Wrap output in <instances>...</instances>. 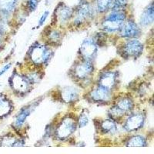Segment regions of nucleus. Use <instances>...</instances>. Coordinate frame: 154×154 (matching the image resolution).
Masks as SVG:
<instances>
[{"label": "nucleus", "mask_w": 154, "mask_h": 154, "mask_svg": "<svg viewBox=\"0 0 154 154\" xmlns=\"http://www.w3.org/2000/svg\"><path fill=\"white\" fill-rule=\"evenodd\" d=\"M126 15L123 12L117 10L112 12L103 23V29L109 32L119 31L123 26Z\"/></svg>", "instance_id": "f257e3e1"}, {"label": "nucleus", "mask_w": 154, "mask_h": 154, "mask_svg": "<svg viewBox=\"0 0 154 154\" xmlns=\"http://www.w3.org/2000/svg\"><path fill=\"white\" fill-rule=\"evenodd\" d=\"M51 51L42 45H37L31 50L30 57L31 60L37 64L46 63L51 57Z\"/></svg>", "instance_id": "f03ea898"}, {"label": "nucleus", "mask_w": 154, "mask_h": 154, "mask_svg": "<svg viewBox=\"0 0 154 154\" xmlns=\"http://www.w3.org/2000/svg\"><path fill=\"white\" fill-rule=\"evenodd\" d=\"M75 128H76V123L72 118H65L56 130L57 137L60 139L67 138L75 131Z\"/></svg>", "instance_id": "7ed1b4c3"}, {"label": "nucleus", "mask_w": 154, "mask_h": 154, "mask_svg": "<svg viewBox=\"0 0 154 154\" xmlns=\"http://www.w3.org/2000/svg\"><path fill=\"white\" fill-rule=\"evenodd\" d=\"M80 52L85 60L89 61L93 59L97 52V47L94 41L90 38H87L84 40L80 47Z\"/></svg>", "instance_id": "20e7f679"}, {"label": "nucleus", "mask_w": 154, "mask_h": 154, "mask_svg": "<svg viewBox=\"0 0 154 154\" xmlns=\"http://www.w3.org/2000/svg\"><path fill=\"white\" fill-rule=\"evenodd\" d=\"M144 123V116L140 113L132 115L128 118L125 124V129L127 131H134L139 130L143 126Z\"/></svg>", "instance_id": "39448f33"}, {"label": "nucleus", "mask_w": 154, "mask_h": 154, "mask_svg": "<svg viewBox=\"0 0 154 154\" xmlns=\"http://www.w3.org/2000/svg\"><path fill=\"white\" fill-rule=\"evenodd\" d=\"M121 36L124 38H135L140 34V29L136 23L132 21H128L125 25H123L120 29Z\"/></svg>", "instance_id": "423d86ee"}, {"label": "nucleus", "mask_w": 154, "mask_h": 154, "mask_svg": "<svg viewBox=\"0 0 154 154\" xmlns=\"http://www.w3.org/2000/svg\"><path fill=\"white\" fill-rule=\"evenodd\" d=\"M10 82L11 86L16 91L19 92V93L26 92L29 87V81L27 80V79L17 74L11 77Z\"/></svg>", "instance_id": "0eeeda50"}, {"label": "nucleus", "mask_w": 154, "mask_h": 154, "mask_svg": "<svg viewBox=\"0 0 154 154\" xmlns=\"http://www.w3.org/2000/svg\"><path fill=\"white\" fill-rule=\"evenodd\" d=\"M92 14V11L90 9L89 4L87 2H82L79 5L77 11L76 17L75 19V24L79 25L84 21L86 18L90 17V15Z\"/></svg>", "instance_id": "6e6552de"}, {"label": "nucleus", "mask_w": 154, "mask_h": 154, "mask_svg": "<svg viewBox=\"0 0 154 154\" xmlns=\"http://www.w3.org/2000/svg\"><path fill=\"white\" fill-rule=\"evenodd\" d=\"M125 53L130 56H137L142 53L143 45L138 40H131L125 45Z\"/></svg>", "instance_id": "1a4fd4ad"}, {"label": "nucleus", "mask_w": 154, "mask_h": 154, "mask_svg": "<svg viewBox=\"0 0 154 154\" xmlns=\"http://www.w3.org/2000/svg\"><path fill=\"white\" fill-rule=\"evenodd\" d=\"M91 97L96 101L105 102L110 100L111 94L109 89H107L103 86H99L97 89H94L91 93Z\"/></svg>", "instance_id": "9d476101"}, {"label": "nucleus", "mask_w": 154, "mask_h": 154, "mask_svg": "<svg viewBox=\"0 0 154 154\" xmlns=\"http://www.w3.org/2000/svg\"><path fill=\"white\" fill-rule=\"evenodd\" d=\"M93 67L89 62L81 63L77 66L75 69V74L79 79H84L92 73Z\"/></svg>", "instance_id": "9b49d317"}, {"label": "nucleus", "mask_w": 154, "mask_h": 154, "mask_svg": "<svg viewBox=\"0 0 154 154\" xmlns=\"http://www.w3.org/2000/svg\"><path fill=\"white\" fill-rule=\"evenodd\" d=\"M116 74L114 72H106L101 75L100 79V86L106 88L107 89H110L115 85L116 82Z\"/></svg>", "instance_id": "f8f14e48"}, {"label": "nucleus", "mask_w": 154, "mask_h": 154, "mask_svg": "<svg viewBox=\"0 0 154 154\" xmlns=\"http://www.w3.org/2000/svg\"><path fill=\"white\" fill-rule=\"evenodd\" d=\"M61 94L63 100L66 103H72V102L75 101L79 96L77 89L74 87H71V86L64 88Z\"/></svg>", "instance_id": "ddd939ff"}, {"label": "nucleus", "mask_w": 154, "mask_h": 154, "mask_svg": "<svg viewBox=\"0 0 154 154\" xmlns=\"http://www.w3.org/2000/svg\"><path fill=\"white\" fill-rule=\"evenodd\" d=\"M153 22V3L146 9L140 19V25L143 26H149Z\"/></svg>", "instance_id": "4468645a"}, {"label": "nucleus", "mask_w": 154, "mask_h": 154, "mask_svg": "<svg viewBox=\"0 0 154 154\" xmlns=\"http://www.w3.org/2000/svg\"><path fill=\"white\" fill-rule=\"evenodd\" d=\"M11 110V104L3 96H0V117L7 115Z\"/></svg>", "instance_id": "2eb2a0df"}, {"label": "nucleus", "mask_w": 154, "mask_h": 154, "mask_svg": "<svg viewBox=\"0 0 154 154\" xmlns=\"http://www.w3.org/2000/svg\"><path fill=\"white\" fill-rule=\"evenodd\" d=\"M127 146L129 147H143L146 146V140L144 137L141 136H136L133 137L129 140L127 143Z\"/></svg>", "instance_id": "dca6fc26"}, {"label": "nucleus", "mask_w": 154, "mask_h": 154, "mask_svg": "<svg viewBox=\"0 0 154 154\" xmlns=\"http://www.w3.org/2000/svg\"><path fill=\"white\" fill-rule=\"evenodd\" d=\"M17 0H0V9L4 12H9L14 9Z\"/></svg>", "instance_id": "f3484780"}, {"label": "nucleus", "mask_w": 154, "mask_h": 154, "mask_svg": "<svg viewBox=\"0 0 154 154\" xmlns=\"http://www.w3.org/2000/svg\"><path fill=\"white\" fill-rule=\"evenodd\" d=\"M30 112H31V109L29 108L24 109L23 111H21V112L18 115V116L16 117V121H15V125H16L17 127L21 126L24 123L25 120L26 119L27 116L29 115Z\"/></svg>", "instance_id": "a211bd4d"}, {"label": "nucleus", "mask_w": 154, "mask_h": 154, "mask_svg": "<svg viewBox=\"0 0 154 154\" xmlns=\"http://www.w3.org/2000/svg\"><path fill=\"white\" fill-rule=\"evenodd\" d=\"M116 106L120 109L121 111H123V112H126L127 111L130 110L133 107V102L130 100V99L125 98L123 100H119Z\"/></svg>", "instance_id": "6ab92c4d"}, {"label": "nucleus", "mask_w": 154, "mask_h": 154, "mask_svg": "<svg viewBox=\"0 0 154 154\" xmlns=\"http://www.w3.org/2000/svg\"><path fill=\"white\" fill-rule=\"evenodd\" d=\"M60 13H59V16H60V19L62 22L67 21L70 18L71 15H72V12L70 10L69 8L66 7V6H63V8L60 9Z\"/></svg>", "instance_id": "aec40b11"}, {"label": "nucleus", "mask_w": 154, "mask_h": 154, "mask_svg": "<svg viewBox=\"0 0 154 154\" xmlns=\"http://www.w3.org/2000/svg\"><path fill=\"white\" fill-rule=\"evenodd\" d=\"M102 129L106 132H114L116 130V126L113 121L106 119L102 123Z\"/></svg>", "instance_id": "412c9836"}, {"label": "nucleus", "mask_w": 154, "mask_h": 154, "mask_svg": "<svg viewBox=\"0 0 154 154\" xmlns=\"http://www.w3.org/2000/svg\"><path fill=\"white\" fill-rule=\"evenodd\" d=\"M112 0H97V9L100 12L106 10L110 5Z\"/></svg>", "instance_id": "4be33fe9"}, {"label": "nucleus", "mask_w": 154, "mask_h": 154, "mask_svg": "<svg viewBox=\"0 0 154 154\" xmlns=\"http://www.w3.org/2000/svg\"><path fill=\"white\" fill-rule=\"evenodd\" d=\"M126 4H127V0H115L112 5V9L116 11L120 10L121 9L126 6Z\"/></svg>", "instance_id": "5701e85b"}, {"label": "nucleus", "mask_w": 154, "mask_h": 154, "mask_svg": "<svg viewBox=\"0 0 154 154\" xmlns=\"http://www.w3.org/2000/svg\"><path fill=\"white\" fill-rule=\"evenodd\" d=\"M109 114H110L111 116L113 118H119L124 114V112H123V111H121L120 109L116 106L112 107V108L111 109L110 111H109Z\"/></svg>", "instance_id": "b1692460"}, {"label": "nucleus", "mask_w": 154, "mask_h": 154, "mask_svg": "<svg viewBox=\"0 0 154 154\" xmlns=\"http://www.w3.org/2000/svg\"><path fill=\"white\" fill-rule=\"evenodd\" d=\"M88 122H89V119H88L87 116L86 114H82L80 116V117H79V125L80 127H84L87 125Z\"/></svg>", "instance_id": "393cba45"}, {"label": "nucleus", "mask_w": 154, "mask_h": 154, "mask_svg": "<svg viewBox=\"0 0 154 154\" xmlns=\"http://www.w3.org/2000/svg\"><path fill=\"white\" fill-rule=\"evenodd\" d=\"M38 5V0H28V7L30 11H33L36 9Z\"/></svg>", "instance_id": "a878e982"}, {"label": "nucleus", "mask_w": 154, "mask_h": 154, "mask_svg": "<svg viewBox=\"0 0 154 154\" xmlns=\"http://www.w3.org/2000/svg\"><path fill=\"white\" fill-rule=\"evenodd\" d=\"M60 33L56 31H53L49 35V38H50L51 40L53 41V42H56L60 39Z\"/></svg>", "instance_id": "bb28decb"}, {"label": "nucleus", "mask_w": 154, "mask_h": 154, "mask_svg": "<svg viewBox=\"0 0 154 154\" xmlns=\"http://www.w3.org/2000/svg\"><path fill=\"white\" fill-rule=\"evenodd\" d=\"M7 29V23L5 19H0V32H5Z\"/></svg>", "instance_id": "cd10ccee"}, {"label": "nucleus", "mask_w": 154, "mask_h": 154, "mask_svg": "<svg viewBox=\"0 0 154 154\" xmlns=\"http://www.w3.org/2000/svg\"><path fill=\"white\" fill-rule=\"evenodd\" d=\"M48 15H49V11H46V12H44L42 16L40 17V19H39V21H38V26H42V24L44 23V22L46 21V18H47Z\"/></svg>", "instance_id": "c85d7f7f"}, {"label": "nucleus", "mask_w": 154, "mask_h": 154, "mask_svg": "<svg viewBox=\"0 0 154 154\" xmlns=\"http://www.w3.org/2000/svg\"><path fill=\"white\" fill-rule=\"evenodd\" d=\"M10 66H11V64H8V65L5 66H4L2 69L0 70V75H3V74L5 73V72H6V71H7L9 68H10Z\"/></svg>", "instance_id": "c756f323"}, {"label": "nucleus", "mask_w": 154, "mask_h": 154, "mask_svg": "<svg viewBox=\"0 0 154 154\" xmlns=\"http://www.w3.org/2000/svg\"><path fill=\"white\" fill-rule=\"evenodd\" d=\"M0 43H1V34H0Z\"/></svg>", "instance_id": "7c9ffc66"}]
</instances>
